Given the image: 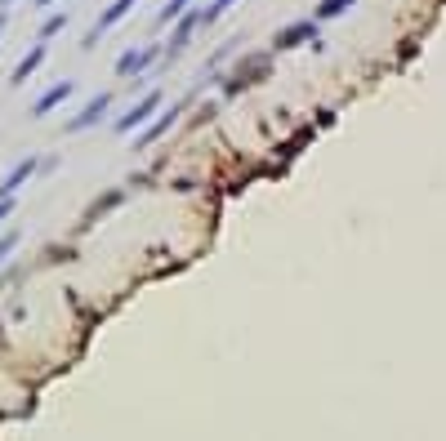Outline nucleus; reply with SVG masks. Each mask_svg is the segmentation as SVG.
<instances>
[{"label":"nucleus","mask_w":446,"mask_h":441,"mask_svg":"<svg viewBox=\"0 0 446 441\" xmlns=\"http://www.w3.org/2000/svg\"><path fill=\"white\" fill-rule=\"evenodd\" d=\"M36 169H41V161H36V156H23V161L14 165V169H9L5 179H0V196H14V192H18L23 183L31 179V174H36Z\"/></svg>","instance_id":"nucleus-9"},{"label":"nucleus","mask_w":446,"mask_h":441,"mask_svg":"<svg viewBox=\"0 0 446 441\" xmlns=\"http://www.w3.org/2000/svg\"><path fill=\"white\" fill-rule=\"evenodd\" d=\"M188 9V0H165V9H161V23H174L179 14Z\"/></svg>","instance_id":"nucleus-15"},{"label":"nucleus","mask_w":446,"mask_h":441,"mask_svg":"<svg viewBox=\"0 0 446 441\" xmlns=\"http://www.w3.org/2000/svg\"><path fill=\"white\" fill-rule=\"evenodd\" d=\"M107 107H112V94H94L85 107H80V116H72L68 121V134H80V129H94L98 121L107 116Z\"/></svg>","instance_id":"nucleus-7"},{"label":"nucleus","mask_w":446,"mask_h":441,"mask_svg":"<svg viewBox=\"0 0 446 441\" xmlns=\"http://www.w3.org/2000/svg\"><path fill=\"white\" fill-rule=\"evenodd\" d=\"M353 5H357V0H317L312 18H317V23H330V18H339V14H349Z\"/></svg>","instance_id":"nucleus-11"},{"label":"nucleus","mask_w":446,"mask_h":441,"mask_svg":"<svg viewBox=\"0 0 446 441\" xmlns=\"http://www.w3.org/2000/svg\"><path fill=\"white\" fill-rule=\"evenodd\" d=\"M134 5H139V0H112V5H107V9H103V14L94 18V27L85 31V41H80V49H94L98 41H103V31H112V27H117V23L125 18V14L134 9Z\"/></svg>","instance_id":"nucleus-2"},{"label":"nucleus","mask_w":446,"mask_h":441,"mask_svg":"<svg viewBox=\"0 0 446 441\" xmlns=\"http://www.w3.org/2000/svg\"><path fill=\"white\" fill-rule=\"evenodd\" d=\"M18 241H23V232H18V228H14V232H5V236H0V263H5V259H9V254H14V250H18Z\"/></svg>","instance_id":"nucleus-14"},{"label":"nucleus","mask_w":446,"mask_h":441,"mask_svg":"<svg viewBox=\"0 0 446 441\" xmlns=\"http://www.w3.org/2000/svg\"><path fill=\"white\" fill-rule=\"evenodd\" d=\"M156 58H165V49L161 45H143V49H129V54L117 63V76L121 80H129V76H139V72H147Z\"/></svg>","instance_id":"nucleus-4"},{"label":"nucleus","mask_w":446,"mask_h":441,"mask_svg":"<svg viewBox=\"0 0 446 441\" xmlns=\"http://www.w3.org/2000/svg\"><path fill=\"white\" fill-rule=\"evenodd\" d=\"M72 94H76V85H72V80H58V85H49V90L36 98V103H31V116H49L54 107H63V103H68Z\"/></svg>","instance_id":"nucleus-8"},{"label":"nucleus","mask_w":446,"mask_h":441,"mask_svg":"<svg viewBox=\"0 0 446 441\" xmlns=\"http://www.w3.org/2000/svg\"><path fill=\"white\" fill-rule=\"evenodd\" d=\"M31 5H36V9H54L58 0H31Z\"/></svg>","instance_id":"nucleus-18"},{"label":"nucleus","mask_w":446,"mask_h":441,"mask_svg":"<svg viewBox=\"0 0 446 441\" xmlns=\"http://www.w3.org/2000/svg\"><path fill=\"white\" fill-rule=\"evenodd\" d=\"M161 103H165V94L161 90H152V94H143L134 107H129L121 121H117V134H134V129H143L147 121H152V116L161 112Z\"/></svg>","instance_id":"nucleus-1"},{"label":"nucleus","mask_w":446,"mask_h":441,"mask_svg":"<svg viewBox=\"0 0 446 441\" xmlns=\"http://www.w3.org/2000/svg\"><path fill=\"white\" fill-rule=\"evenodd\" d=\"M45 54H49V45H45V41H36V45H31L27 54L18 58V67H14V76H9V80H14V85H23V80H27V76L45 63Z\"/></svg>","instance_id":"nucleus-10"},{"label":"nucleus","mask_w":446,"mask_h":441,"mask_svg":"<svg viewBox=\"0 0 446 441\" xmlns=\"http://www.w3.org/2000/svg\"><path fill=\"white\" fill-rule=\"evenodd\" d=\"M317 18H304V23H290V27H282L272 36V49H294V45H312L317 41Z\"/></svg>","instance_id":"nucleus-6"},{"label":"nucleus","mask_w":446,"mask_h":441,"mask_svg":"<svg viewBox=\"0 0 446 441\" xmlns=\"http://www.w3.org/2000/svg\"><path fill=\"white\" fill-rule=\"evenodd\" d=\"M9 214H14V196H0V223H5Z\"/></svg>","instance_id":"nucleus-17"},{"label":"nucleus","mask_w":446,"mask_h":441,"mask_svg":"<svg viewBox=\"0 0 446 441\" xmlns=\"http://www.w3.org/2000/svg\"><path fill=\"white\" fill-rule=\"evenodd\" d=\"M63 27H68V14H54V18H45V23H41V36H36V41H45V45H49Z\"/></svg>","instance_id":"nucleus-12"},{"label":"nucleus","mask_w":446,"mask_h":441,"mask_svg":"<svg viewBox=\"0 0 446 441\" xmlns=\"http://www.w3.org/2000/svg\"><path fill=\"white\" fill-rule=\"evenodd\" d=\"M0 31H5V9H0Z\"/></svg>","instance_id":"nucleus-19"},{"label":"nucleus","mask_w":446,"mask_h":441,"mask_svg":"<svg viewBox=\"0 0 446 441\" xmlns=\"http://www.w3.org/2000/svg\"><path fill=\"white\" fill-rule=\"evenodd\" d=\"M184 112H188V98H184V103H174V107H161V112H156V121H147V129L139 134L134 143H139V147H152L156 139H165V134L174 129V121H179Z\"/></svg>","instance_id":"nucleus-3"},{"label":"nucleus","mask_w":446,"mask_h":441,"mask_svg":"<svg viewBox=\"0 0 446 441\" xmlns=\"http://www.w3.org/2000/svg\"><path fill=\"white\" fill-rule=\"evenodd\" d=\"M237 5V0H210V5L201 9V27H210L214 18H219V14H228V9H233Z\"/></svg>","instance_id":"nucleus-13"},{"label":"nucleus","mask_w":446,"mask_h":441,"mask_svg":"<svg viewBox=\"0 0 446 441\" xmlns=\"http://www.w3.org/2000/svg\"><path fill=\"white\" fill-rule=\"evenodd\" d=\"M5 5H14V0H0V9H5Z\"/></svg>","instance_id":"nucleus-20"},{"label":"nucleus","mask_w":446,"mask_h":441,"mask_svg":"<svg viewBox=\"0 0 446 441\" xmlns=\"http://www.w3.org/2000/svg\"><path fill=\"white\" fill-rule=\"evenodd\" d=\"M117 201H121V192H107V196H103V201H98V206L90 210V218H94V214H103V210H112V206H117Z\"/></svg>","instance_id":"nucleus-16"},{"label":"nucleus","mask_w":446,"mask_h":441,"mask_svg":"<svg viewBox=\"0 0 446 441\" xmlns=\"http://www.w3.org/2000/svg\"><path fill=\"white\" fill-rule=\"evenodd\" d=\"M196 27H201V9H188V18L179 14V18H174V31H170V41H165V58L184 54V45L196 36Z\"/></svg>","instance_id":"nucleus-5"}]
</instances>
